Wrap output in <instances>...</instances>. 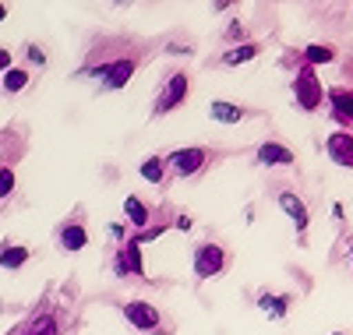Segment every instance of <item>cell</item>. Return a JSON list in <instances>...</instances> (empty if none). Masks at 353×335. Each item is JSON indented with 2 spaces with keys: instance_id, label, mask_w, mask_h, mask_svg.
<instances>
[{
  "instance_id": "52a82bcc",
  "label": "cell",
  "mask_w": 353,
  "mask_h": 335,
  "mask_svg": "<svg viewBox=\"0 0 353 335\" xmlns=\"http://www.w3.org/2000/svg\"><path fill=\"white\" fill-rule=\"evenodd\" d=\"M113 272L117 276H141V247L134 240H128L121 247V254H117V261H113Z\"/></svg>"
},
{
  "instance_id": "277c9868",
  "label": "cell",
  "mask_w": 353,
  "mask_h": 335,
  "mask_svg": "<svg viewBox=\"0 0 353 335\" xmlns=\"http://www.w3.org/2000/svg\"><path fill=\"white\" fill-rule=\"evenodd\" d=\"M184 99H188V78L184 74H170L163 96L156 99V113H170L173 106H181Z\"/></svg>"
},
{
  "instance_id": "cb8c5ba5",
  "label": "cell",
  "mask_w": 353,
  "mask_h": 335,
  "mask_svg": "<svg viewBox=\"0 0 353 335\" xmlns=\"http://www.w3.org/2000/svg\"><path fill=\"white\" fill-rule=\"evenodd\" d=\"M28 60H32V64H43V50H28Z\"/></svg>"
},
{
  "instance_id": "603a6c76",
  "label": "cell",
  "mask_w": 353,
  "mask_h": 335,
  "mask_svg": "<svg viewBox=\"0 0 353 335\" xmlns=\"http://www.w3.org/2000/svg\"><path fill=\"white\" fill-rule=\"evenodd\" d=\"M0 71H4V74L11 71V53H8L4 46H0Z\"/></svg>"
},
{
  "instance_id": "8992f818",
  "label": "cell",
  "mask_w": 353,
  "mask_h": 335,
  "mask_svg": "<svg viewBox=\"0 0 353 335\" xmlns=\"http://www.w3.org/2000/svg\"><path fill=\"white\" fill-rule=\"evenodd\" d=\"M166 163L181 173V176H191V173H198L201 163H205V148H176Z\"/></svg>"
},
{
  "instance_id": "ffe728a7",
  "label": "cell",
  "mask_w": 353,
  "mask_h": 335,
  "mask_svg": "<svg viewBox=\"0 0 353 335\" xmlns=\"http://www.w3.org/2000/svg\"><path fill=\"white\" fill-rule=\"evenodd\" d=\"M304 57H307V64H329V60H332V50L314 43V46H307V50H304Z\"/></svg>"
},
{
  "instance_id": "44dd1931",
  "label": "cell",
  "mask_w": 353,
  "mask_h": 335,
  "mask_svg": "<svg viewBox=\"0 0 353 335\" xmlns=\"http://www.w3.org/2000/svg\"><path fill=\"white\" fill-rule=\"evenodd\" d=\"M332 103H336V110L343 116H353V96L350 92H332Z\"/></svg>"
},
{
  "instance_id": "2e32d148",
  "label": "cell",
  "mask_w": 353,
  "mask_h": 335,
  "mask_svg": "<svg viewBox=\"0 0 353 335\" xmlns=\"http://www.w3.org/2000/svg\"><path fill=\"white\" fill-rule=\"evenodd\" d=\"M163 173H166V163H163L159 156H152V159L141 163V176L149 180V184H163Z\"/></svg>"
},
{
  "instance_id": "8fae6325",
  "label": "cell",
  "mask_w": 353,
  "mask_h": 335,
  "mask_svg": "<svg viewBox=\"0 0 353 335\" xmlns=\"http://www.w3.org/2000/svg\"><path fill=\"white\" fill-rule=\"evenodd\" d=\"M209 113H212V120H219V124H241V120H244V110L233 106V103H226V99H216V103L209 106Z\"/></svg>"
},
{
  "instance_id": "7a4b0ae2",
  "label": "cell",
  "mask_w": 353,
  "mask_h": 335,
  "mask_svg": "<svg viewBox=\"0 0 353 335\" xmlns=\"http://www.w3.org/2000/svg\"><path fill=\"white\" fill-rule=\"evenodd\" d=\"M223 265H226V254H223V247H216V243H201V247L194 251V276L198 279L219 276Z\"/></svg>"
},
{
  "instance_id": "5b68a950",
  "label": "cell",
  "mask_w": 353,
  "mask_h": 335,
  "mask_svg": "<svg viewBox=\"0 0 353 335\" xmlns=\"http://www.w3.org/2000/svg\"><path fill=\"white\" fill-rule=\"evenodd\" d=\"M106 88H124L128 81H131V74H134V64L131 60H117V64H103V68H96L92 71Z\"/></svg>"
},
{
  "instance_id": "9a60e30c",
  "label": "cell",
  "mask_w": 353,
  "mask_h": 335,
  "mask_svg": "<svg viewBox=\"0 0 353 335\" xmlns=\"http://www.w3.org/2000/svg\"><path fill=\"white\" fill-rule=\"evenodd\" d=\"M286 296H276V293H261L258 296V307L265 311V314H269V318H283L286 314Z\"/></svg>"
},
{
  "instance_id": "7c38bea8",
  "label": "cell",
  "mask_w": 353,
  "mask_h": 335,
  "mask_svg": "<svg viewBox=\"0 0 353 335\" xmlns=\"http://www.w3.org/2000/svg\"><path fill=\"white\" fill-rule=\"evenodd\" d=\"M85 243H88V233H85V226L71 223V226H64V230H61V247H64V251H81Z\"/></svg>"
},
{
  "instance_id": "ba28073f",
  "label": "cell",
  "mask_w": 353,
  "mask_h": 335,
  "mask_svg": "<svg viewBox=\"0 0 353 335\" xmlns=\"http://www.w3.org/2000/svg\"><path fill=\"white\" fill-rule=\"evenodd\" d=\"M325 152H329V159H332L336 166H353V134H343V131L329 134Z\"/></svg>"
},
{
  "instance_id": "4fadbf2b",
  "label": "cell",
  "mask_w": 353,
  "mask_h": 335,
  "mask_svg": "<svg viewBox=\"0 0 353 335\" xmlns=\"http://www.w3.org/2000/svg\"><path fill=\"white\" fill-rule=\"evenodd\" d=\"M258 43H244V46H233L230 53H223V64L226 68H237V64H248V60H254L258 57Z\"/></svg>"
},
{
  "instance_id": "30bf717a",
  "label": "cell",
  "mask_w": 353,
  "mask_h": 335,
  "mask_svg": "<svg viewBox=\"0 0 353 335\" xmlns=\"http://www.w3.org/2000/svg\"><path fill=\"white\" fill-rule=\"evenodd\" d=\"M258 163H265V166H290V163H293V152H290L286 145L265 141V145L258 148Z\"/></svg>"
},
{
  "instance_id": "484cf974",
  "label": "cell",
  "mask_w": 353,
  "mask_h": 335,
  "mask_svg": "<svg viewBox=\"0 0 353 335\" xmlns=\"http://www.w3.org/2000/svg\"><path fill=\"white\" fill-rule=\"evenodd\" d=\"M4 18H8V8H4V4H0V21H4Z\"/></svg>"
},
{
  "instance_id": "9c48e42d",
  "label": "cell",
  "mask_w": 353,
  "mask_h": 335,
  "mask_svg": "<svg viewBox=\"0 0 353 335\" xmlns=\"http://www.w3.org/2000/svg\"><path fill=\"white\" fill-rule=\"evenodd\" d=\"M279 208H283L286 216L293 219V226H297L301 233L307 230V223H311V216H307V205H304L297 194H293V191H283V194H279Z\"/></svg>"
},
{
  "instance_id": "3957f363",
  "label": "cell",
  "mask_w": 353,
  "mask_h": 335,
  "mask_svg": "<svg viewBox=\"0 0 353 335\" xmlns=\"http://www.w3.org/2000/svg\"><path fill=\"white\" fill-rule=\"evenodd\" d=\"M124 318H128L138 332H152V328L159 325L156 303H145V300H131V303H124Z\"/></svg>"
},
{
  "instance_id": "5bb4252c",
  "label": "cell",
  "mask_w": 353,
  "mask_h": 335,
  "mask_svg": "<svg viewBox=\"0 0 353 335\" xmlns=\"http://www.w3.org/2000/svg\"><path fill=\"white\" fill-rule=\"evenodd\" d=\"M124 216H128V223H131V226H149V208H145L134 194H128V198H124Z\"/></svg>"
},
{
  "instance_id": "ac0fdd59",
  "label": "cell",
  "mask_w": 353,
  "mask_h": 335,
  "mask_svg": "<svg viewBox=\"0 0 353 335\" xmlns=\"http://www.w3.org/2000/svg\"><path fill=\"white\" fill-rule=\"evenodd\" d=\"M25 85H28V71H21V68H11V71L4 74V92H21Z\"/></svg>"
},
{
  "instance_id": "e0dca14e",
  "label": "cell",
  "mask_w": 353,
  "mask_h": 335,
  "mask_svg": "<svg viewBox=\"0 0 353 335\" xmlns=\"http://www.w3.org/2000/svg\"><path fill=\"white\" fill-rule=\"evenodd\" d=\"M28 261V247H4L0 251V268H21Z\"/></svg>"
},
{
  "instance_id": "7402d4cb",
  "label": "cell",
  "mask_w": 353,
  "mask_h": 335,
  "mask_svg": "<svg viewBox=\"0 0 353 335\" xmlns=\"http://www.w3.org/2000/svg\"><path fill=\"white\" fill-rule=\"evenodd\" d=\"M11 191H14V170L4 166V170H0V198H8Z\"/></svg>"
},
{
  "instance_id": "4316f807",
  "label": "cell",
  "mask_w": 353,
  "mask_h": 335,
  "mask_svg": "<svg viewBox=\"0 0 353 335\" xmlns=\"http://www.w3.org/2000/svg\"><path fill=\"white\" fill-rule=\"evenodd\" d=\"M332 335H346V332H332Z\"/></svg>"
},
{
  "instance_id": "d4e9b609",
  "label": "cell",
  "mask_w": 353,
  "mask_h": 335,
  "mask_svg": "<svg viewBox=\"0 0 353 335\" xmlns=\"http://www.w3.org/2000/svg\"><path fill=\"white\" fill-rule=\"evenodd\" d=\"M176 230H184V233H188V230H191V219H188V216H181V219H176Z\"/></svg>"
},
{
  "instance_id": "6da1fadb",
  "label": "cell",
  "mask_w": 353,
  "mask_h": 335,
  "mask_svg": "<svg viewBox=\"0 0 353 335\" xmlns=\"http://www.w3.org/2000/svg\"><path fill=\"white\" fill-rule=\"evenodd\" d=\"M293 96H297V103L304 110H318L321 106V81L314 78L311 68H301L297 78H293Z\"/></svg>"
},
{
  "instance_id": "d6986e66",
  "label": "cell",
  "mask_w": 353,
  "mask_h": 335,
  "mask_svg": "<svg viewBox=\"0 0 353 335\" xmlns=\"http://www.w3.org/2000/svg\"><path fill=\"white\" fill-rule=\"evenodd\" d=\"M25 335H57V321L50 318V314H39L32 325H28V332Z\"/></svg>"
}]
</instances>
